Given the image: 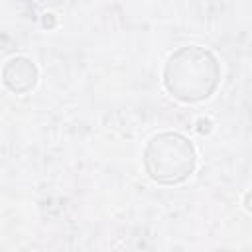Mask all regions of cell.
I'll use <instances>...</instances> for the list:
<instances>
[{
  "label": "cell",
  "mask_w": 252,
  "mask_h": 252,
  "mask_svg": "<svg viewBox=\"0 0 252 252\" xmlns=\"http://www.w3.org/2000/svg\"><path fill=\"white\" fill-rule=\"evenodd\" d=\"M2 81L12 93H28L37 83V67L32 59L16 55L6 61L2 69Z\"/></svg>",
  "instance_id": "3"
},
{
  "label": "cell",
  "mask_w": 252,
  "mask_h": 252,
  "mask_svg": "<svg viewBox=\"0 0 252 252\" xmlns=\"http://www.w3.org/2000/svg\"><path fill=\"white\" fill-rule=\"evenodd\" d=\"M220 65L213 51L201 45L175 49L163 67L165 91L181 102L207 100L219 87Z\"/></svg>",
  "instance_id": "1"
},
{
  "label": "cell",
  "mask_w": 252,
  "mask_h": 252,
  "mask_svg": "<svg viewBox=\"0 0 252 252\" xmlns=\"http://www.w3.org/2000/svg\"><path fill=\"white\" fill-rule=\"evenodd\" d=\"M144 167L152 181L177 185L191 177L197 167L193 142L179 132H159L144 148Z\"/></svg>",
  "instance_id": "2"
}]
</instances>
